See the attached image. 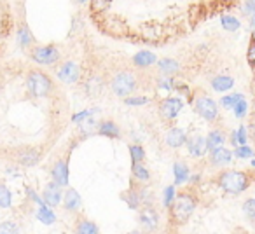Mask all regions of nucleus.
Segmentation results:
<instances>
[{"label":"nucleus","mask_w":255,"mask_h":234,"mask_svg":"<svg viewBox=\"0 0 255 234\" xmlns=\"http://www.w3.org/2000/svg\"><path fill=\"white\" fill-rule=\"evenodd\" d=\"M102 110H100V107H93V109H86V110H81V112L74 114L72 116V122H75V124H79V122H82L84 119H88V117L91 116H96V114H100Z\"/></svg>","instance_id":"473e14b6"},{"label":"nucleus","mask_w":255,"mask_h":234,"mask_svg":"<svg viewBox=\"0 0 255 234\" xmlns=\"http://www.w3.org/2000/svg\"><path fill=\"white\" fill-rule=\"evenodd\" d=\"M199 180H201V175L199 173H196V175L191 173V177H189V184H198Z\"/></svg>","instance_id":"49530a36"},{"label":"nucleus","mask_w":255,"mask_h":234,"mask_svg":"<svg viewBox=\"0 0 255 234\" xmlns=\"http://www.w3.org/2000/svg\"><path fill=\"white\" fill-rule=\"evenodd\" d=\"M98 124H100V122L95 119V116L88 117V119H84L82 122H79V133H81L82 136L95 135L96 129H98Z\"/></svg>","instance_id":"bb28decb"},{"label":"nucleus","mask_w":255,"mask_h":234,"mask_svg":"<svg viewBox=\"0 0 255 234\" xmlns=\"http://www.w3.org/2000/svg\"><path fill=\"white\" fill-rule=\"evenodd\" d=\"M157 68H159L161 75H175L178 70H180V65H178L177 60L173 58H161V60L156 61Z\"/></svg>","instance_id":"4be33fe9"},{"label":"nucleus","mask_w":255,"mask_h":234,"mask_svg":"<svg viewBox=\"0 0 255 234\" xmlns=\"http://www.w3.org/2000/svg\"><path fill=\"white\" fill-rule=\"evenodd\" d=\"M14 32V18L7 0H0V61L7 49V40Z\"/></svg>","instance_id":"7ed1b4c3"},{"label":"nucleus","mask_w":255,"mask_h":234,"mask_svg":"<svg viewBox=\"0 0 255 234\" xmlns=\"http://www.w3.org/2000/svg\"><path fill=\"white\" fill-rule=\"evenodd\" d=\"M138 194H140V201H142V206H152L154 205V194L147 187H140L138 189Z\"/></svg>","instance_id":"ea45409f"},{"label":"nucleus","mask_w":255,"mask_h":234,"mask_svg":"<svg viewBox=\"0 0 255 234\" xmlns=\"http://www.w3.org/2000/svg\"><path fill=\"white\" fill-rule=\"evenodd\" d=\"M189 177H191V168L182 161L173 163V184L175 185H184L189 184Z\"/></svg>","instance_id":"2eb2a0df"},{"label":"nucleus","mask_w":255,"mask_h":234,"mask_svg":"<svg viewBox=\"0 0 255 234\" xmlns=\"http://www.w3.org/2000/svg\"><path fill=\"white\" fill-rule=\"evenodd\" d=\"M248 136L255 140V119L250 122V126H248Z\"/></svg>","instance_id":"a18cd8bd"},{"label":"nucleus","mask_w":255,"mask_h":234,"mask_svg":"<svg viewBox=\"0 0 255 234\" xmlns=\"http://www.w3.org/2000/svg\"><path fill=\"white\" fill-rule=\"evenodd\" d=\"M247 61L250 63L252 68H255V44L250 42L248 46V51H247Z\"/></svg>","instance_id":"c03bdc74"},{"label":"nucleus","mask_w":255,"mask_h":234,"mask_svg":"<svg viewBox=\"0 0 255 234\" xmlns=\"http://www.w3.org/2000/svg\"><path fill=\"white\" fill-rule=\"evenodd\" d=\"M210 164H213V166H227V164L233 163L234 159V154L233 150L226 149V147H219V149L215 150H210Z\"/></svg>","instance_id":"ddd939ff"},{"label":"nucleus","mask_w":255,"mask_h":234,"mask_svg":"<svg viewBox=\"0 0 255 234\" xmlns=\"http://www.w3.org/2000/svg\"><path fill=\"white\" fill-rule=\"evenodd\" d=\"M110 89H112L114 95L121 96V98H126V96L133 95L136 89V77L131 72H119L112 77L110 81Z\"/></svg>","instance_id":"39448f33"},{"label":"nucleus","mask_w":255,"mask_h":234,"mask_svg":"<svg viewBox=\"0 0 255 234\" xmlns=\"http://www.w3.org/2000/svg\"><path fill=\"white\" fill-rule=\"evenodd\" d=\"M88 2H89V0H77V4H81V5H86Z\"/></svg>","instance_id":"09e8293b"},{"label":"nucleus","mask_w":255,"mask_h":234,"mask_svg":"<svg viewBox=\"0 0 255 234\" xmlns=\"http://www.w3.org/2000/svg\"><path fill=\"white\" fill-rule=\"evenodd\" d=\"M123 201L128 205L129 210H140L142 208V201H140L138 189H128L126 192H123Z\"/></svg>","instance_id":"a878e982"},{"label":"nucleus","mask_w":255,"mask_h":234,"mask_svg":"<svg viewBox=\"0 0 255 234\" xmlns=\"http://www.w3.org/2000/svg\"><path fill=\"white\" fill-rule=\"evenodd\" d=\"M206 138V145H208V152L210 150H215L219 147H224L226 145V133L220 131V129H212L208 135L205 136Z\"/></svg>","instance_id":"aec40b11"},{"label":"nucleus","mask_w":255,"mask_h":234,"mask_svg":"<svg viewBox=\"0 0 255 234\" xmlns=\"http://www.w3.org/2000/svg\"><path fill=\"white\" fill-rule=\"evenodd\" d=\"M192 107H194L196 114L206 122H213L219 119V103L206 95H198L192 100Z\"/></svg>","instance_id":"423d86ee"},{"label":"nucleus","mask_w":255,"mask_h":234,"mask_svg":"<svg viewBox=\"0 0 255 234\" xmlns=\"http://www.w3.org/2000/svg\"><path fill=\"white\" fill-rule=\"evenodd\" d=\"M138 222L143 231H156L159 227V213L152 206H142V212L138 215Z\"/></svg>","instance_id":"9d476101"},{"label":"nucleus","mask_w":255,"mask_h":234,"mask_svg":"<svg viewBox=\"0 0 255 234\" xmlns=\"http://www.w3.org/2000/svg\"><path fill=\"white\" fill-rule=\"evenodd\" d=\"M81 67L79 63L72 60H67L61 63V67L56 70V77L60 79L63 84H75V82L81 81Z\"/></svg>","instance_id":"0eeeda50"},{"label":"nucleus","mask_w":255,"mask_h":234,"mask_svg":"<svg viewBox=\"0 0 255 234\" xmlns=\"http://www.w3.org/2000/svg\"><path fill=\"white\" fill-rule=\"evenodd\" d=\"M241 11H243L245 16H250L255 12V0H245L243 7H241Z\"/></svg>","instance_id":"37998d69"},{"label":"nucleus","mask_w":255,"mask_h":234,"mask_svg":"<svg viewBox=\"0 0 255 234\" xmlns=\"http://www.w3.org/2000/svg\"><path fill=\"white\" fill-rule=\"evenodd\" d=\"M241 98H245L241 93H229V95H226V96L220 98V105H222L226 110H233V107L236 105Z\"/></svg>","instance_id":"c756f323"},{"label":"nucleus","mask_w":255,"mask_h":234,"mask_svg":"<svg viewBox=\"0 0 255 234\" xmlns=\"http://www.w3.org/2000/svg\"><path fill=\"white\" fill-rule=\"evenodd\" d=\"M217 184H219V187L222 189L226 194L238 196L248 189V185H250V178H248V175L243 173V171L226 170L219 175Z\"/></svg>","instance_id":"f257e3e1"},{"label":"nucleus","mask_w":255,"mask_h":234,"mask_svg":"<svg viewBox=\"0 0 255 234\" xmlns=\"http://www.w3.org/2000/svg\"><path fill=\"white\" fill-rule=\"evenodd\" d=\"M212 88L217 93H227L234 88V79L231 75H224V74L215 75L212 79Z\"/></svg>","instance_id":"a211bd4d"},{"label":"nucleus","mask_w":255,"mask_h":234,"mask_svg":"<svg viewBox=\"0 0 255 234\" xmlns=\"http://www.w3.org/2000/svg\"><path fill=\"white\" fill-rule=\"evenodd\" d=\"M96 133H98V135H102V136H107V138H119V136H121V128L114 121H102L98 124Z\"/></svg>","instance_id":"412c9836"},{"label":"nucleus","mask_w":255,"mask_h":234,"mask_svg":"<svg viewBox=\"0 0 255 234\" xmlns=\"http://www.w3.org/2000/svg\"><path fill=\"white\" fill-rule=\"evenodd\" d=\"M164 142L171 149H180L187 142V133L182 128H170L166 131V135H164Z\"/></svg>","instance_id":"4468645a"},{"label":"nucleus","mask_w":255,"mask_h":234,"mask_svg":"<svg viewBox=\"0 0 255 234\" xmlns=\"http://www.w3.org/2000/svg\"><path fill=\"white\" fill-rule=\"evenodd\" d=\"M182 109H184V100L180 96H168V98H164L159 103V112L163 116V119H166V121L177 119L178 114L182 112Z\"/></svg>","instance_id":"6e6552de"},{"label":"nucleus","mask_w":255,"mask_h":234,"mask_svg":"<svg viewBox=\"0 0 255 234\" xmlns=\"http://www.w3.org/2000/svg\"><path fill=\"white\" fill-rule=\"evenodd\" d=\"M30 60L40 67H53L61 60V53L54 44L30 47Z\"/></svg>","instance_id":"20e7f679"},{"label":"nucleus","mask_w":255,"mask_h":234,"mask_svg":"<svg viewBox=\"0 0 255 234\" xmlns=\"http://www.w3.org/2000/svg\"><path fill=\"white\" fill-rule=\"evenodd\" d=\"M233 154H234V157H236V159H252V157L255 156L254 149H252V147H248V143L234 147Z\"/></svg>","instance_id":"2f4dec72"},{"label":"nucleus","mask_w":255,"mask_h":234,"mask_svg":"<svg viewBox=\"0 0 255 234\" xmlns=\"http://www.w3.org/2000/svg\"><path fill=\"white\" fill-rule=\"evenodd\" d=\"M63 206L67 212H77L82 206V198L75 189H67L63 194Z\"/></svg>","instance_id":"dca6fc26"},{"label":"nucleus","mask_w":255,"mask_h":234,"mask_svg":"<svg viewBox=\"0 0 255 234\" xmlns=\"http://www.w3.org/2000/svg\"><path fill=\"white\" fill-rule=\"evenodd\" d=\"M12 192L5 184H0V208H11Z\"/></svg>","instance_id":"7c9ffc66"},{"label":"nucleus","mask_w":255,"mask_h":234,"mask_svg":"<svg viewBox=\"0 0 255 234\" xmlns=\"http://www.w3.org/2000/svg\"><path fill=\"white\" fill-rule=\"evenodd\" d=\"M187 152L191 157L194 159H199V157H205L208 154V145H206V138L201 135H192V136H187Z\"/></svg>","instance_id":"1a4fd4ad"},{"label":"nucleus","mask_w":255,"mask_h":234,"mask_svg":"<svg viewBox=\"0 0 255 234\" xmlns=\"http://www.w3.org/2000/svg\"><path fill=\"white\" fill-rule=\"evenodd\" d=\"M75 233H79V234H98L100 229L95 222H91V220H81V222L77 224V227H75Z\"/></svg>","instance_id":"c85d7f7f"},{"label":"nucleus","mask_w":255,"mask_h":234,"mask_svg":"<svg viewBox=\"0 0 255 234\" xmlns=\"http://www.w3.org/2000/svg\"><path fill=\"white\" fill-rule=\"evenodd\" d=\"M248 25H250V28H255V12L248 16Z\"/></svg>","instance_id":"de8ad7c7"},{"label":"nucleus","mask_w":255,"mask_h":234,"mask_svg":"<svg viewBox=\"0 0 255 234\" xmlns=\"http://www.w3.org/2000/svg\"><path fill=\"white\" fill-rule=\"evenodd\" d=\"M19 227L16 222H4L0 224V233H18Z\"/></svg>","instance_id":"79ce46f5"},{"label":"nucleus","mask_w":255,"mask_h":234,"mask_svg":"<svg viewBox=\"0 0 255 234\" xmlns=\"http://www.w3.org/2000/svg\"><path fill=\"white\" fill-rule=\"evenodd\" d=\"M131 175L136 182L140 184H147L150 180V171L145 164L140 161V163H131Z\"/></svg>","instance_id":"b1692460"},{"label":"nucleus","mask_w":255,"mask_h":234,"mask_svg":"<svg viewBox=\"0 0 255 234\" xmlns=\"http://www.w3.org/2000/svg\"><path fill=\"white\" fill-rule=\"evenodd\" d=\"M175 198H177V189H175V184L168 185V187L163 189V206L164 208H170V206L173 205Z\"/></svg>","instance_id":"f704fd0d"},{"label":"nucleus","mask_w":255,"mask_h":234,"mask_svg":"<svg viewBox=\"0 0 255 234\" xmlns=\"http://www.w3.org/2000/svg\"><path fill=\"white\" fill-rule=\"evenodd\" d=\"M157 61V56L152 53V51H138V53L133 56V65L138 68H147V67H152V65H156Z\"/></svg>","instance_id":"f3484780"},{"label":"nucleus","mask_w":255,"mask_h":234,"mask_svg":"<svg viewBox=\"0 0 255 234\" xmlns=\"http://www.w3.org/2000/svg\"><path fill=\"white\" fill-rule=\"evenodd\" d=\"M233 112H234V116H236L238 119H243V117H247V114H248V102H247V100L241 98L240 102L233 107Z\"/></svg>","instance_id":"58836bf2"},{"label":"nucleus","mask_w":255,"mask_h":234,"mask_svg":"<svg viewBox=\"0 0 255 234\" xmlns=\"http://www.w3.org/2000/svg\"><path fill=\"white\" fill-rule=\"evenodd\" d=\"M103 88H105V82H103L102 77H98V75H93V77H89L88 81L84 82V91L88 96H100L103 91Z\"/></svg>","instance_id":"6ab92c4d"},{"label":"nucleus","mask_w":255,"mask_h":234,"mask_svg":"<svg viewBox=\"0 0 255 234\" xmlns=\"http://www.w3.org/2000/svg\"><path fill=\"white\" fill-rule=\"evenodd\" d=\"M252 166L255 168V159H254V157H252Z\"/></svg>","instance_id":"3c124183"},{"label":"nucleus","mask_w":255,"mask_h":234,"mask_svg":"<svg viewBox=\"0 0 255 234\" xmlns=\"http://www.w3.org/2000/svg\"><path fill=\"white\" fill-rule=\"evenodd\" d=\"M35 217L40 220V224L44 226H53L56 222V213L51 210V206L47 205H39V210L35 212Z\"/></svg>","instance_id":"393cba45"},{"label":"nucleus","mask_w":255,"mask_h":234,"mask_svg":"<svg viewBox=\"0 0 255 234\" xmlns=\"http://www.w3.org/2000/svg\"><path fill=\"white\" fill-rule=\"evenodd\" d=\"M129 156H131V163H140L145 159V149L140 143H131L129 145Z\"/></svg>","instance_id":"72a5a7b5"},{"label":"nucleus","mask_w":255,"mask_h":234,"mask_svg":"<svg viewBox=\"0 0 255 234\" xmlns=\"http://www.w3.org/2000/svg\"><path fill=\"white\" fill-rule=\"evenodd\" d=\"M252 42L255 44V28H252Z\"/></svg>","instance_id":"8fccbe9b"},{"label":"nucleus","mask_w":255,"mask_h":234,"mask_svg":"<svg viewBox=\"0 0 255 234\" xmlns=\"http://www.w3.org/2000/svg\"><path fill=\"white\" fill-rule=\"evenodd\" d=\"M241 210H243L245 219L250 220V222H255V198H248L247 201L243 203Z\"/></svg>","instance_id":"c9c22d12"},{"label":"nucleus","mask_w":255,"mask_h":234,"mask_svg":"<svg viewBox=\"0 0 255 234\" xmlns=\"http://www.w3.org/2000/svg\"><path fill=\"white\" fill-rule=\"evenodd\" d=\"M42 199L44 203H46L47 206H51V208H54V206H58L61 203V199H63V192H61V185H58L56 182H49V184L44 187L42 191Z\"/></svg>","instance_id":"9b49d317"},{"label":"nucleus","mask_w":255,"mask_h":234,"mask_svg":"<svg viewBox=\"0 0 255 234\" xmlns=\"http://www.w3.org/2000/svg\"><path fill=\"white\" fill-rule=\"evenodd\" d=\"M110 2H112V0H89L91 9L95 12H103L110 5Z\"/></svg>","instance_id":"a19ab883"},{"label":"nucleus","mask_w":255,"mask_h":234,"mask_svg":"<svg viewBox=\"0 0 255 234\" xmlns=\"http://www.w3.org/2000/svg\"><path fill=\"white\" fill-rule=\"evenodd\" d=\"M51 177L61 187H67L68 178H70V171H68V161L67 159H58L54 163L53 170H51Z\"/></svg>","instance_id":"f8f14e48"},{"label":"nucleus","mask_w":255,"mask_h":234,"mask_svg":"<svg viewBox=\"0 0 255 234\" xmlns=\"http://www.w3.org/2000/svg\"><path fill=\"white\" fill-rule=\"evenodd\" d=\"M150 100L147 98V96H133V95H129V96H126L124 98V103H126L128 107H143V105H147Z\"/></svg>","instance_id":"4c0bfd02"},{"label":"nucleus","mask_w":255,"mask_h":234,"mask_svg":"<svg viewBox=\"0 0 255 234\" xmlns=\"http://www.w3.org/2000/svg\"><path fill=\"white\" fill-rule=\"evenodd\" d=\"M229 143L233 147H238V145H245L248 143V128L247 126H238L236 129L229 133Z\"/></svg>","instance_id":"5701e85b"},{"label":"nucleus","mask_w":255,"mask_h":234,"mask_svg":"<svg viewBox=\"0 0 255 234\" xmlns=\"http://www.w3.org/2000/svg\"><path fill=\"white\" fill-rule=\"evenodd\" d=\"M196 206H198V201L192 194H187V192H182V194H177L173 205L170 206L171 212V219L177 224H185L189 219L192 217V213L196 212Z\"/></svg>","instance_id":"f03ea898"},{"label":"nucleus","mask_w":255,"mask_h":234,"mask_svg":"<svg viewBox=\"0 0 255 234\" xmlns=\"http://www.w3.org/2000/svg\"><path fill=\"white\" fill-rule=\"evenodd\" d=\"M173 88H175L173 75H161V79L157 81V89H163V91H173Z\"/></svg>","instance_id":"e433bc0d"},{"label":"nucleus","mask_w":255,"mask_h":234,"mask_svg":"<svg viewBox=\"0 0 255 234\" xmlns=\"http://www.w3.org/2000/svg\"><path fill=\"white\" fill-rule=\"evenodd\" d=\"M220 25H222V28L226 30V32H238V30L241 28V21L236 18V16H231V14H224L220 16Z\"/></svg>","instance_id":"cd10ccee"}]
</instances>
